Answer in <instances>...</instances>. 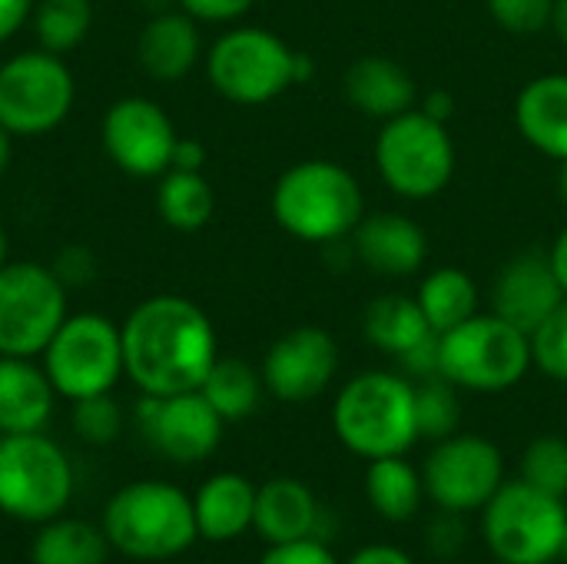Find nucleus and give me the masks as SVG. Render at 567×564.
<instances>
[{"instance_id": "obj_25", "label": "nucleus", "mask_w": 567, "mask_h": 564, "mask_svg": "<svg viewBox=\"0 0 567 564\" xmlns=\"http://www.w3.org/2000/svg\"><path fill=\"white\" fill-rule=\"evenodd\" d=\"M362 332L375 349L395 359H402L405 352L422 346L429 336H435L419 299L405 293H389V296L372 299L362 316Z\"/></svg>"}, {"instance_id": "obj_27", "label": "nucleus", "mask_w": 567, "mask_h": 564, "mask_svg": "<svg viewBox=\"0 0 567 564\" xmlns=\"http://www.w3.org/2000/svg\"><path fill=\"white\" fill-rule=\"evenodd\" d=\"M422 495H425V482L402 455L369 462L365 499L375 509V515H382L385 522H409L419 512Z\"/></svg>"}, {"instance_id": "obj_43", "label": "nucleus", "mask_w": 567, "mask_h": 564, "mask_svg": "<svg viewBox=\"0 0 567 564\" xmlns=\"http://www.w3.org/2000/svg\"><path fill=\"white\" fill-rule=\"evenodd\" d=\"M422 110H425L429 116H435L439 123H449L452 113H455V96H452L449 90H432V93L422 100Z\"/></svg>"}, {"instance_id": "obj_42", "label": "nucleus", "mask_w": 567, "mask_h": 564, "mask_svg": "<svg viewBox=\"0 0 567 564\" xmlns=\"http://www.w3.org/2000/svg\"><path fill=\"white\" fill-rule=\"evenodd\" d=\"M349 564H415L402 548L392 545H365L362 552H355Z\"/></svg>"}, {"instance_id": "obj_35", "label": "nucleus", "mask_w": 567, "mask_h": 564, "mask_svg": "<svg viewBox=\"0 0 567 564\" xmlns=\"http://www.w3.org/2000/svg\"><path fill=\"white\" fill-rule=\"evenodd\" d=\"M532 362L555 382H567V299L532 332Z\"/></svg>"}, {"instance_id": "obj_9", "label": "nucleus", "mask_w": 567, "mask_h": 564, "mask_svg": "<svg viewBox=\"0 0 567 564\" xmlns=\"http://www.w3.org/2000/svg\"><path fill=\"white\" fill-rule=\"evenodd\" d=\"M482 512V532L498 562L551 564L561 558L567 532L565 499H555L518 479L502 482V489Z\"/></svg>"}, {"instance_id": "obj_39", "label": "nucleus", "mask_w": 567, "mask_h": 564, "mask_svg": "<svg viewBox=\"0 0 567 564\" xmlns=\"http://www.w3.org/2000/svg\"><path fill=\"white\" fill-rule=\"evenodd\" d=\"M50 269L63 286H86L93 279V256L83 246H66Z\"/></svg>"}, {"instance_id": "obj_4", "label": "nucleus", "mask_w": 567, "mask_h": 564, "mask_svg": "<svg viewBox=\"0 0 567 564\" xmlns=\"http://www.w3.org/2000/svg\"><path fill=\"white\" fill-rule=\"evenodd\" d=\"M103 535L110 548L136 562L176 558L199 539L193 499L173 482H130L106 502Z\"/></svg>"}, {"instance_id": "obj_31", "label": "nucleus", "mask_w": 567, "mask_h": 564, "mask_svg": "<svg viewBox=\"0 0 567 564\" xmlns=\"http://www.w3.org/2000/svg\"><path fill=\"white\" fill-rule=\"evenodd\" d=\"M30 20H33L37 43L63 57L86 40L93 27V3L90 0H37Z\"/></svg>"}, {"instance_id": "obj_13", "label": "nucleus", "mask_w": 567, "mask_h": 564, "mask_svg": "<svg viewBox=\"0 0 567 564\" xmlns=\"http://www.w3.org/2000/svg\"><path fill=\"white\" fill-rule=\"evenodd\" d=\"M425 495L445 512H475L492 502L505 482V459L495 442L472 432L442 439L422 469Z\"/></svg>"}, {"instance_id": "obj_44", "label": "nucleus", "mask_w": 567, "mask_h": 564, "mask_svg": "<svg viewBox=\"0 0 567 564\" xmlns=\"http://www.w3.org/2000/svg\"><path fill=\"white\" fill-rule=\"evenodd\" d=\"M548 259H551V269H555V276H558V283H561L567 296V223L561 226V233L555 236V243L548 249Z\"/></svg>"}, {"instance_id": "obj_32", "label": "nucleus", "mask_w": 567, "mask_h": 564, "mask_svg": "<svg viewBox=\"0 0 567 564\" xmlns=\"http://www.w3.org/2000/svg\"><path fill=\"white\" fill-rule=\"evenodd\" d=\"M415 419H419V435L422 439H449L458 429V396L455 386L442 376L422 379L415 386Z\"/></svg>"}, {"instance_id": "obj_12", "label": "nucleus", "mask_w": 567, "mask_h": 564, "mask_svg": "<svg viewBox=\"0 0 567 564\" xmlns=\"http://www.w3.org/2000/svg\"><path fill=\"white\" fill-rule=\"evenodd\" d=\"M66 316V286L50 266H0V356H43Z\"/></svg>"}, {"instance_id": "obj_47", "label": "nucleus", "mask_w": 567, "mask_h": 564, "mask_svg": "<svg viewBox=\"0 0 567 564\" xmlns=\"http://www.w3.org/2000/svg\"><path fill=\"white\" fill-rule=\"evenodd\" d=\"M558 196H561V203L567 206V160L561 163V170H558Z\"/></svg>"}, {"instance_id": "obj_19", "label": "nucleus", "mask_w": 567, "mask_h": 564, "mask_svg": "<svg viewBox=\"0 0 567 564\" xmlns=\"http://www.w3.org/2000/svg\"><path fill=\"white\" fill-rule=\"evenodd\" d=\"M342 93L362 116L385 123L415 106L419 86L415 76L399 60L382 53H365L346 70Z\"/></svg>"}, {"instance_id": "obj_24", "label": "nucleus", "mask_w": 567, "mask_h": 564, "mask_svg": "<svg viewBox=\"0 0 567 564\" xmlns=\"http://www.w3.org/2000/svg\"><path fill=\"white\" fill-rule=\"evenodd\" d=\"M316 522H319L316 495L299 479H272L262 489H256L252 529L269 545H286V542L312 539Z\"/></svg>"}, {"instance_id": "obj_28", "label": "nucleus", "mask_w": 567, "mask_h": 564, "mask_svg": "<svg viewBox=\"0 0 567 564\" xmlns=\"http://www.w3.org/2000/svg\"><path fill=\"white\" fill-rule=\"evenodd\" d=\"M110 542L103 529L80 519H50L40 525L30 562L33 564H106Z\"/></svg>"}, {"instance_id": "obj_22", "label": "nucleus", "mask_w": 567, "mask_h": 564, "mask_svg": "<svg viewBox=\"0 0 567 564\" xmlns=\"http://www.w3.org/2000/svg\"><path fill=\"white\" fill-rule=\"evenodd\" d=\"M53 386L40 366L20 356H0V435L43 432L53 416Z\"/></svg>"}, {"instance_id": "obj_11", "label": "nucleus", "mask_w": 567, "mask_h": 564, "mask_svg": "<svg viewBox=\"0 0 567 564\" xmlns=\"http://www.w3.org/2000/svg\"><path fill=\"white\" fill-rule=\"evenodd\" d=\"M76 100V83L60 53L27 50L0 63V126L10 136H43L56 130Z\"/></svg>"}, {"instance_id": "obj_29", "label": "nucleus", "mask_w": 567, "mask_h": 564, "mask_svg": "<svg viewBox=\"0 0 567 564\" xmlns=\"http://www.w3.org/2000/svg\"><path fill=\"white\" fill-rule=\"evenodd\" d=\"M156 209L163 223L176 233H196L203 229L216 213V193L213 183L203 173L186 170H166L156 189Z\"/></svg>"}, {"instance_id": "obj_8", "label": "nucleus", "mask_w": 567, "mask_h": 564, "mask_svg": "<svg viewBox=\"0 0 567 564\" xmlns=\"http://www.w3.org/2000/svg\"><path fill=\"white\" fill-rule=\"evenodd\" d=\"M73 495V465L43 432L0 435V512L43 525L60 519Z\"/></svg>"}, {"instance_id": "obj_30", "label": "nucleus", "mask_w": 567, "mask_h": 564, "mask_svg": "<svg viewBox=\"0 0 567 564\" xmlns=\"http://www.w3.org/2000/svg\"><path fill=\"white\" fill-rule=\"evenodd\" d=\"M262 372H256L243 359H216L199 392L223 416V422H243L259 409L262 399Z\"/></svg>"}, {"instance_id": "obj_34", "label": "nucleus", "mask_w": 567, "mask_h": 564, "mask_svg": "<svg viewBox=\"0 0 567 564\" xmlns=\"http://www.w3.org/2000/svg\"><path fill=\"white\" fill-rule=\"evenodd\" d=\"M73 432L86 445H113L123 432V409L110 392L73 402Z\"/></svg>"}, {"instance_id": "obj_16", "label": "nucleus", "mask_w": 567, "mask_h": 564, "mask_svg": "<svg viewBox=\"0 0 567 564\" xmlns=\"http://www.w3.org/2000/svg\"><path fill=\"white\" fill-rule=\"evenodd\" d=\"M339 372V346L319 326H296L262 359V386L279 402L319 399Z\"/></svg>"}, {"instance_id": "obj_50", "label": "nucleus", "mask_w": 567, "mask_h": 564, "mask_svg": "<svg viewBox=\"0 0 567 564\" xmlns=\"http://www.w3.org/2000/svg\"><path fill=\"white\" fill-rule=\"evenodd\" d=\"M495 564H505V562H495Z\"/></svg>"}, {"instance_id": "obj_23", "label": "nucleus", "mask_w": 567, "mask_h": 564, "mask_svg": "<svg viewBox=\"0 0 567 564\" xmlns=\"http://www.w3.org/2000/svg\"><path fill=\"white\" fill-rule=\"evenodd\" d=\"M196 529L206 542H233L252 529L256 519V485L236 472H219L199 485L193 495Z\"/></svg>"}, {"instance_id": "obj_37", "label": "nucleus", "mask_w": 567, "mask_h": 564, "mask_svg": "<svg viewBox=\"0 0 567 564\" xmlns=\"http://www.w3.org/2000/svg\"><path fill=\"white\" fill-rule=\"evenodd\" d=\"M259 564H339L319 539H299L286 545H269Z\"/></svg>"}, {"instance_id": "obj_41", "label": "nucleus", "mask_w": 567, "mask_h": 564, "mask_svg": "<svg viewBox=\"0 0 567 564\" xmlns=\"http://www.w3.org/2000/svg\"><path fill=\"white\" fill-rule=\"evenodd\" d=\"M206 166V146L199 140L179 136L173 150V166L169 170H186V173H203Z\"/></svg>"}, {"instance_id": "obj_2", "label": "nucleus", "mask_w": 567, "mask_h": 564, "mask_svg": "<svg viewBox=\"0 0 567 564\" xmlns=\"http://www.w3.org/2000/svg\"><path fill=\"white\" fill-rule=\"evenodd\" d=\"M272 216L289 236L332 246L352 236L365 216V196L355 173H349L342 163L302 160L276 180Z\"/></svg>"}, {"instance_id": "obj_26", "label": "nucleus", "mask_w": 567, "mask_h": 564, "mask_svg": "<svg viewBox=\"0 0 567 564\" xmlns=\"http://www.w3.org/2000/svg\"><path fill=\"white\" fill-rule=\"evenodd\" d=\"M429 326L435 336L452 332L455 326H462L465 319H472L478 312V286L475 279L458 269V266H439L432 269L415 293Z\"/></svg>"}, {"instance_id": "obj_45", "label": "nucleus", "mask_w": 567, "mask_h": 564, "mask_svg": "<svg viewBox=\"0 0 567 564\" xmlns=\"http://www.w3.org/2000/svg\"><path fill=\"white\" fill-rule=\"evenodd\" d=\"M551 30L555 37L567 47V0H555V10H551Z\"/></svg>"}, {"instance_id": "obj_36", "label": "nucleus", "mask_w": 567, "mask_h": 564, "mask_svg": "<svg viewBox=\"0 0 567 564\" xmlns=\"http://www.w3.org/2000/svg\"><path fill=\"white\" fill-rule=\"evenodd\" d=\"M492 20L515 33V37H535L551 27L555 0H485Z\"/></svg>"}, {"instance_id": "obj_18", "label": "nucleus", "mask_w": 567, "mask_h": 564, "mask_svg": "<svg viewBox=\"0 0 567 564\" xmlns=\"http://www.w3.org/2000/svg\"><path fill=\"white\" fill-rule=\"evenodd\" d=\"M349 239H352L355 259L369 273L385 276V279H409L422 273L429 259L425 229L412 216L395 213V209L365 213Z\"/></svg>"}, {"instance_id": "obj_3", "label": "nucleus", "mask_w": 567, "mask_h": 564, "mask_svg": "<svg viewBox=\"0 0 567 564\" xmlns=\"http://www.w3.org/2000/svg\"><path fill=\"white\" fill-rule=\"evenodd\" d=\"M332 429L336 439L365 462L405 455L422 439L415 419V386L382 369L349 379L332 402Z\"/></svg>"}, {"instance_id": "obj_17", "label": "nucleus", "mask_w": 567, "mask_h": 564, "mask_svg": "<svg viewBox=\"0 0 567 564\" xmlns=\"http://www.w3.org/2000/svg\"><path fill=\"white\" fill-rule=\"evenodd\" d=\"M565 299V289L551 269L548 253H538V249L512 256L492 283V312L502 316L505 322L518 326L528 336Z\"/></svg>"}, {"instance_id": "obj_5", "label": "nucleus", "mask_w": 567, "mask_h": 564, "mask_svg": "<svg viewBox=\"0 0 567 564\" xmlns=\"http://www.w3.org/2000/svg\"><path fill=\"white\" fill-rule=\"evenodd\" d=\"M316 63L292 50L266 27L226 30L206 53V76L213 90L239 106H262L296 83H309Z\"/></svg>"}, {"instance_id": "obj_7", "label": "nucleus", "mask_w": 567, "mask_h": 564, "mask_svg": "<svg viewBox=\"0 0 567 564\" xmlns=\"http://www.w3.org/2000/svg\"><path fill=\"white\" fill-rule=\"evenodd\" d=\"M455 143L449 123H439L422 106L385 120L375 136V170L382 183L409 199H435L455 176Z\"/></svg>"}, {"instance_id": "obj_38", "label": "nucleus", "mask_w": 567, "mask_h": 564, "mask_svg": "<svg viewBox=\"0 0 567 564\" xmlns=\"http://www.w3.org/2000/svg\"><path fill=\"white\" fill-rule=\"evenodd\" d=\"M256 0H179V7L196 17V20H206V23H233L239 20L243 13L252 10Z\"/></svg>"}, {"instance_id": "obj_49", "label": "nucleus", "mask_w": 567, "mask_h": 564, "mask_svg": "<svg viewBox=\"0 0 567 564\" xmlns=\"http://www.w3.org/2000/svg\"><path fill=\"white\" fill-rule=\"evenodd\" d=\"M561 558L567 562V532H565V542H561Z\"/></svg>"}, {"instance_id": "obj_46", "label": "nucleus", "mask_w": 567, "mask_h": 564, "mask_svg": "<svg viewBox=\"0 0 567 564\" xmlns=\"http://www.w3.org/2000/svg\"><path fill=\"white\" fill-rule=\"evenodd\" d=\"M10 153H13V150H10V133L0 126V176H3L7 166H10Z\"/></svg>"}, {"instance_id": "obj_6", "label": "nucleus", "mask_w": 567, "mask_h": 564, "mask_svg": "<svg viewBox=\"0 0 567 564\" xmlns=\"http://www.w3.org/2000/svg\"><path fill=\"white\" fill-rule=\"evenodd\" d=\"M532 336L495 312H475L439 336V376L468 392H505L532 369Z\"/></svg>"}, {"instance_id": "obj_48", "label": "nucleus", "mask_w": 567, "mask_h": 564, "mask_svg": "<svg viewBox=\"0 0 567 564\" xmlns=\"http://www.w3.org/2000/svg\"><path fill=\"white\" fill-rule=\"evenodd\" d=\"M7 263V233H3V226H0V266Z\"/></svg>"}, {"instance_id": "obj_21", "label": "nucleus", "mask_w": 567, "mask_h": 564, "mask_svg": "<svg viewBox=\"0 0 567 564\" xmlns=\"http://www.w3.org/2000/svg\"><path fill=\"white\" fill-rule=\"evenodd\" d=\"M515 126L525 143L558 163L567 160V73L528 80L515 100Z\"/></svg>"}, {"instance_id": "obj_15", "label": "nucleus", "mask_w": 567, "mask_h": 564, "mask_svg": "<svg viewBox=\"0 0 567 564\" xmlns=\"http://www.w3.org/2000/svg\"><path fill=\"white\" fill-rule=\"evenodd\" d=\"M136 416L146 442L176 465L206 462L223 442L226 422L199 389L179 396H143Z\"/></svg>"}, {"instance_id": "obj_40", "label": "nucleus", "mask_w": 567, "mask_h": 564, "mask_svg": "<svg viewBox=\"0 0 567 564\" xmlns=\"http://www.w3.org/2000/svg\"><path fill=\"white\" fill-rule=\"evenodd\" d=\"M37 0H0V43L10 40L33 13Z\"/></svg>"}, {"instance_id": "obj_1", "label": "nucleus", "mask_w": 567, "mask_h": 564, "mask_svg": "<svg viewBox=\"0 0 567 564\" xmlns=\"http://www.w3.org/2000/svg\"><path fill=\"white\" fill-rule=\"evenodd\" d=\"M123 332V369L143 396L196 392L219 359L209 316L183 296L140 302Z\"/></svg>"}, {"instance_id": "obj_14", "label": "nucleus", "mask_w": 567, "mask_h": 564, "mask_svg": "<svg viewBox=\"0 0 567 564\" xmlns=\"http://www.w3.org/2000/svg\"><path fill=\"white\" fill-rule=\"evenodd\" d=\"M100 136H103V150L116 163V170H123L136 180L163 176L173 166V150L179 140L166 110L150 96L116 100L103 116Z\"/></svg>"}, {"instance_id": "obj_10", "label": "nucleus", "mask_w": 567, "mask_h": 564, "mask_svg": "<svg viewBox=\"0 0 567 564\" xmlns=\"http://www.w3.org/2000/svg\"><path fill=\"white\" fill-rule=\"evenodd\" d=\"M43 372L53 392L70 402L110 392L126 376L120 326L100 312L66 316L43 349Z\"/></svg>"}, {"instance_id": "obj_33", "label": "nucleus", "mask_w": 567, "mask_h": 564, "mask_svg": "<svg viewBox=\"0 0 567 564\" xmlns=\"http://www.w3.org/2000/svg\"><path fill=\"white\" fill-rule=\"evenodd\" d=\"M522 479L555 499L567 495V439L542 435L522 455Z\"/></svg>"}, {"instance_id": "obj_20", "label": "nucleus", "mask_w": 567, "mask_h": 564, "mask_svg": "<svg viewBox=\"0 0 567 564\" xmlns=\"http://www.w3.org/2000/svg\"><path fill=\"white\" fill-rule=\"evenodd\" d=\"M199 20L189 17L186 10H163L153 13L136 40V57L146 76L159 83H176L183 80L203 57V37H199Z\"/></svg>"}]
</instances>
